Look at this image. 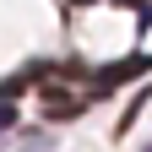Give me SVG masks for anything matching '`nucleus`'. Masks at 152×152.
Returning <instances> with one entry per match:
<instances>
[{"instance_id":"nucleus-4","label":"nucleus","mask_w":152,"mask_h":152,"mask_svg":"<svg viewBox=\"0 0 152 152\" xmlns=\"http://www.w3.org/2000/svg\"><path fill=\"white\" fill-rule=\"evenodd\" d=\"M141 152H152V141H147V147H141Z\"/></svg>"},{"instance_id":"nucleus-2","label":"nucleus","mask_w":152,"mask_h":152,"mask_svg":"<svg viewBox=\"0 0 152 152\" xmlns=\"http://www.w3.org/2000/svg\"><path fill=\"white\" fill-rule=\"evenodd\" d=\"M147 98H152V92H147V87H136V98H130V109L120 114V125H114V130H120V136H125V130H130V125H136V114L147 109Z\"/></svg>"},{"instance_id":"nucleus-1","label":"nucleus","mask_w":152,"mask_h":152,"mask_svg":"<svg viewBox=\"0 0 152 152\" xmlns=\"http://www.w3.org/2000/svg\"><path fill=\"white\" fill-rule=\"evenodd\" d=\"M147 71V60L136 54V60H114V65H103V71H92V98H103V92H114L120 82H130V76H141Z\"/></svg>"},{"instance_id":"nucleus-3","label":"nucleus","mask_w":152,"mask_h":152,"mask_svg":"<svg viewBox=\"0 0 152 152\" xmlns=\"http://www.w3.org/2000/svg\"><path fill=\"white\" fill-rule=\"evenodd\" d=\"M16 125V109H11V98H0V130H11Z\"/></svg>"}]
</instances>
